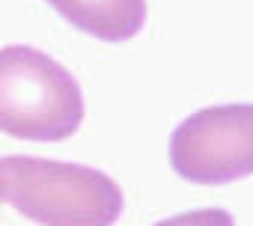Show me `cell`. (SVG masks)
Segmentation results:
<instances>
[{
  "mask_svg": "<svg viewBox=\"0 0 253 226\" xmlns=\"http://www.w3.org/2000/svg\"><path fill=\"white\" fill-rule=\"evenodd\" d=\"M0 199L39 226H113L122 214L107 173L27 155L0 158Z\"/></svg>",
  "mask_w": 253,
  "mask_h": 226,
  "instance_id": "obj_1",
  "label": "cell"
},
{
  "mask_svg": "<svg viewBox=\"0 0 253 226\" xmlns=\"http://www.w3.org/2000/svg\"><path fill=\"white\" fill-rule=\"evenodd\" d=\"M84 92L72 72L39 48H0V131L60 143L84 122Z\"/></svg>",
  "mask_w": 253,
  "mask_h": 226,
  "instance_id": "obj_2",
  "label": "cell"
},
{
  "mask_svg": "<svg viewBox=\"0 0 253 226\" xmlns=\"http://www.w3.org/2000/svg\"><path fill=\"white\" fill-rule=\"evenodd\" d=\"M170 164L194 185H229L253 176V104L191 113L170 137Z\"/></svg>",
  "mask_w": 253,
  "mask_h": 226,
  "instance_id": "obj_3",
  "label": "cell"
},
{
  "mask_svg": "<svg viewBox=\"0 0 253 226\" xmlns=\"http://www.w3.org/2000/svg\"><path fill=\"white\" fill-rule=\"evenodd\" d=\"M72 27L101 42H128L146 24V0H48Z\"/></svg>",
  "mask_w": 253,
  "mask_h": 226,
  "instance_id": "obj_4",
  "label": "cell"
},
{
  "mask_svg": "<svg viewBox=\"0 0 253 226\" xmlns=\"http://www.w3.org/2000/svg\"><path fill=\"white\" fill-rule=\"evenodd\" d=\"M152 226H235L232 214L223 208H197V211H182L167 220H158Z\"/></svg>",
  "mask_w": 253,
  "mask_h": 226,
  "instance_id": "obj_5",
  "label": "cell"
}]
</instances>
